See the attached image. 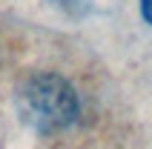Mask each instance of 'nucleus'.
I'll return each instance as SVG.
<instances>
[{
	"mask_svg": "<svg viewBox=\"0 0 152 149\" xmlns=\"http://www.w3.org/2000/svg\"><path fill=\"white\" fill-rule=\"evenodd\" d=\"M15 103L23 123H29L37 132L66 129L77 118L75 89L69 86V80H63L55 72H40L26 77L15 95Z\"/></svg>",
	"mask_w": 152,
	"mask_h": 149,
	"instance_id": "obj_1",
	"label": "nucleus"
},
{
	"mask_svg": "<svg viewBox=\"0 0 152 149\" xmlns=\"http://www.w3.org/2000/svg\"><path fill=\"white\" fill-rule=\"evenodd\" d=\"M55 9H60L63 15H69V17H86L89 12H92V3L95 0H49Z\"/></svg>",
	"mask_w": 152,
	"mask_h": 149,
	"instance_id": "obj_2",
	"label": "nucleus"
},
{
	"mask_svg": "<svg viewBox=\"0 0 152 149\" xmlns=\"http://www.w3.org/2000/svg\"><path fill=\"white\" fill-rule=\"evenodd\" d=\"M141 15L146 23H152V0H141Z\"/></svg>",
	"mask_w": 152,
	"mask_h": 149,
	"instance_id": "obj_3",
	"label": "nucleus"
}]
</instances>
